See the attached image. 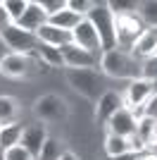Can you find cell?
<instances>
[{
    "mask_svg": "<svg viewBox=\"0 0 157 160\" xmlns=\"http://www.w3.org/2000/svg\"><path fill=\"white\" fill-rule=\"evenodd\" d=\"M100 72L110 79H124V81H133L143 77V60H138L133 53L126 50H105L100 55Z\"/></svg>",
    "mask_w": 157,
    "mask_h": 160,
    "instance_id": "cell-1",
    "label": "cell"
},
{
    "mask_svg": "<svg viewBox=\"0 0 157 160\" xmlns=\"http://www.w3.org/2000/svg\"><path fill=\"white\" fill-rule=\"evenodd\" d=\"M86 19L93 24V29L98 31L100 38V48L105 50H114L117 48V31H114V14H112L107 2H95L93 10L88 12Z\"/></svg>",
    "mask_w": 157,
    "mask_h": 160,
    "instance_id": "cell-2",
    "label": "cell"
},
{
    "mask_svg": "<svg viewBox=\"0 0 157 160\" xmlns=\"http://www.w3.org/2000/svg\"><path fill=\"white\" fill-rule=\"evenodd\" d=\"M38 67H45L38 60V55H24V53H7L0 58V74L7 79H24L38 72Z\"/></svg>",
    "mask_w": 157,
    "mask_h": 160,
    "instance_id": "cell-3",
    "label": "cell"
},
{
    "mask_svg": "<svg viewBox=\"0 0 157 160\" xmlns=\"http://www.w3.org/2000/svg\"><path fill=\"white\" fill-rule=\"evenodd\" d=\"M64 77L78 96L91 100L100 98V69H64Z\"/></svg>",
    "mask_w": 157,
    "mask_h": 160,
    "instance_id": "cell-4",
    "label": "cell"
},
{
    "mask_svg": "<svg viewBox=\"0 0 157 160\" xmlns=\"http://www.w3.org/2000/svg\"><path fill=\"white\" fill-rule=\"evenodd\" d=\"M114 31H117V48L131 53L140 33L145 31V24L138 14H126V17H114Z\"/></svg>",
    "mask_w": 157,
    "mask_h": 160,
    "instance_id": "cell-5",
    "label": "cell"
},
{
    "mask_svg": "<svg viewBox=\"0 0 157 160\" xmlns=\"http://www.w3.org/2000/svg\"><path fill=\"white\" fill-rule=\"evenodd\" d=\"M0 38H2V43L10 48V53L36 55V50H38V46H40L36 33L24 31V29H19L17 24H12L10 29H5V31L0 33Z\"/></svg>",
    "mask_w": 157,
    "mask_h": 160,
    "instance_id": "cell-6",
    "label": "cell"
},
{
    "mask_svg": "<svg viewBox=\"0 0 157 160\" xmlns=\"http://www.w3.org/2000/svg\"><path fill=\"white\" fill-rule=\"evenodd\" d=\"M33 115L43 122H59V120H67L69 108H67V103L59 96L45 93V96L33 100Z\"/></svg>",
    "mask_w": 157,
    "mask_h": 160,
    "instance_id": "cell-7",
    "label": "cell"
},
{
    "mask_svg": "<svg viewBox=\"0 0 157 160\" xmlns=\"http://www.w3.org/2000/svg\"><path fill=\"white\" fill-rule=\"evenodd\" d=\"M59 50H62V58H64V67L67 69H98L100 67L98 53L83 50V48L74 46V43L59 48Z\"/></svg>",
    "mask_w": 157,
    "mask_h": 160,
    "instance_id": "cell-8",
    "label": "cell"
},
{
    "mask_svg": "<svg viewBox=\"0 0 157 160\" xmlns=\"http://www.w3.org/2000/svg\"><path fill=\"white\" fill-rule=\"evenodd\" d=\"M150 96H152V81H148L145 77L133 79V81H129V86H126L124 105L136 112V110H140V108L150 100Z\"/></svg>",
    "mask_w": 157,
    "mask_h": 160,
    "instance_id": "cell-9",
    "label": "cell"
},
{
    "mask_svg": "<svg viewBox=\"0 0 157 160\" xmlns=\"http://www.w3.org/2000/svg\"><path fill=\"white\" fill-rule=\"evenodd\" d=\"M136 124H138V120H136V115H133V110H129V108L124 105L107 120V134L131 139V136L136 134Z\"/></svg>",
    "mask_w": 157,
    "mask_h": 160,
    "instance_id": "cell-10",
    "label": "cell"
},
{
    "mask_svg": "<svg viewBox=\"0 0 157 160\" xmlns=\"http://www.w3.org/2000/svg\"><path fill=\"white\" fill-rule=\"evenodd\" d=\"M72 43H74V46H78V48H83V50H91V53H102L98 31L93 29V24L88 19H83L72 31Z\"/></svg>",
    "mask_w": 157,
    "mask_h": 160,
    "instance_id": "cell-11",
    "label": "cell"
},
{
    "mask_svg": "<svg viewBox=\"0 0 157 160\" xmlns=\"http://www.w3.org/2000/svg\"><path fill=\"white\" fill-rule=\"evenodd\" d=\"M119 108H124V96L117 93V91H105V93H100V98L95 100V120L107 124V120L117 112Z\"/></svg>",
    "mask_w": 157,
    "mask_h": 160,
    "instance_id": "cell-12",
    "label": "cell"
},
{
    "mask_svg": "<svg viewBox=\"0 0 157 160\" xmlns=\"http://www.w3.org/2000/svg\"><path fill=\"white\" fill-rule=\"evenodd\" d=\"M43 24H48V14H45V10L40 7V2H36V0L26 2V10H24V14L19 17L17 27L24 29V31L36 33L40 27H43Z\"/></svg>",
    "mask_w": 157,
    "mask_h": 160,
    "instance_id": "cell-13",
    "label": "cell"
},
{
    "mask_svg": "<svg viewBox=\"0 0 157 160\" xmlns=\"http://www.w3.org/2000/svg\"><path fill=\"white\" fill-rule=\"evenodd\" d=\"M45 139H48L45 127H43V124H31V127H24L19 146L26 148L33 158H38V153H40V148H43V143H45Z\"/></svg>",
    "mask_w": 157,
    "mask_h": 160,
    "instance_id": "cell-14",
    "label": "cell"
},
{
    "mask_svg": "<svg viewBox=\"0 0 157 160\" xmlns=\"http://www.w3.org/2000/svg\"><path fill=\"white\" fill-rule=\"evenodd\" d=\"M36 36H38V43L57 48V50L72 43V31H62V29L52 27V24H43V27L36 31Z\"/></svg>",
    "mask_w": 157,
    "mask_h": 160,
    "instance_id": "cell-15",
    "label": "cell"
},
{
    "mask_svg": "<svg viewBox=\"0 0 157 160\" xmlns=\"http://www.w3.org/2000/svg\"><path fill=\"white\" fill-rule=\"evenodd\" d=\"M131 53L138 60H150L157 58V27H145V31L140 33V38L136 41V46Z\"/></svg>",
    "mask_w": 157,
    "mask_h": 160,
    "instance_id": "cell-16",
    "label": "cell"
},
{
    "mask_svg": "<svg viewBox=\"0 0 157 160\" xmlns=\"http://www.w3.org/2000/svg\"><path fill=\"white\" fill-rule=\"evenodd\" d=\"M133 139L140 141V146H143V148H155L157 146V120H150V117H138Z\"/></svg>",
    "mask_w": 157,
    "mask_h": 160,
    "instance_id": "cell-17",
    "label": "cell"
},
{
    "mask_svg": "<svg viewBox=\"0 0 157 160\" xmlns=\"http://www.w3.org/2000/svg\"><path fill=\"white\" fill-rule=\"evenodd\" d=\"M83 19H86V17H78V14L72 12L69 7H64V10H59L57 14L48 17V24H52V27L62 29V31H74V29H76Z\"/></svg>",
    "mask_w": 157,
    "mask_h": 160,
    "instance_id": "cell-18",
    "label": "cell"
},
{
    "mask_svg": "<svg viewBox=\"0 0 157 160\" xmlns=\"http://www.w3.org/2000/svg\"><path fill=\"white\" fill-rule=\"evenodd\" d=\"M21 132H24V127L17 124V122H12V124H2V127H0V151H10V148L19 146Z\"/></svg>",
    "mask_w": 157,
    "mask_h": 160,
    "instance_id": "cell-19",
    "label": "cell"
},
{
    "mask_svg": "<svg viewBox=\"0 0 157 160\" xmlns=\"http://www.w3.org/2000/svg\"><path fill=\"white\" fill-rule=\"evenodd\" d=\"M102 148H105V155H107V158H117V155H121V153L133 151V148H131V139L114 136V134H107V136H105Z\"/></svg>",
    "mask_w": 157,
    "mask_h": 160,
    "instance_id": "cell-20",
    "label": "cell"
},
{
    "mask_svg": "<svg viewBox=\"0 0 157 160\" xmlns=\"http://www.w3.org/2000/svg\"><path fill=\"white\" fill-rule=\"evenodd\" d=\"M36 55H38V60L43 62L45 67H59V69H67V67H64V58H62V50H57V48H50V46H43V43H40L38 50H36Z\"/></svg>",
    "mask_w": 157,
    "mask_h": 160,
    "instance_id": "cell-21",
    "label": "cell"
},
{
    "mask_svg": "<svg viewBox=\"0 0 157 160\" xmlns=\"http://www.w3.org/2000/svg\"><path fill=\"white\" fill-rule=\"evenodd\" d=\"M19 115V103L12 96H0V127L2 124H12Z\"/></svg>",
    "mask_w": 157,
    "mask_h": 160,
    "instance_id": "cell-22",
    "label": "cell"
},
{
    "mask_svg": "<svg viewBox=\"0 0 157 160\" xmlns=\"http://www.w3.org/2000/svg\"><path fill=\"white\" fill-rule=\"evenodd\" d=\"M138 17L143 24L148 27H157V0H145V2H138Z\"/></svg>",
    "mask_w": 157,
    "mask_h": 160,
    "instance_id": "cell-23",
    "label": "cell"
},
{
    "mask_svg": "<svg viewBox=\"0 0 157 160\" xmlns=\"http://www.w3.org/2000/svg\"><path fill=\"white\" fill-rule=\"evenodd\" d=\"M64 153L62 151V143H59L57 139H52V136H48L45 143H43V148H40V153L36 160H59V155Z\"/></svg>",
    "mask_w": 157,
    "mask_h": 160,
    "instance_id": "cell-24",
    "label": "cell"
},
{
    "mask_svg": "<svg viewBox=\"0 0 157 160\" xmlns=\"http://www.w3.org/2000/svg\"><path fill=\"white\" fill-rule=\"evenodd\" d=\"M107 5H110V10H112L114 17H126V14H136L138 12V2H133V0H112Z\"/></svg>",
    "mask_w": 157,
    "mask_h": 160,
    "instance_id": "cell-25",
    "label": "cell"
},
{
    "mask_svg": "<svg viewBox=\"0 0 157 160\" xmlns=\"http://www.w3.org/2000/svg\"><path fill=\"white\" fill-rule=\"evenodd\" d=\"M26 2H29V0H2V7L7 10V14L12 17V22H14V24H17V22H19V17L24 14Z\"/></svg>",
    "mask_w": 157,
    "mask_h": 160,
    "instance_id": "cell-26",
    "label": "cell"
},
{
    "mask_svg": "<svg viewBox=\"0 0 157 160\" xmlns=\"http://www.w3.org/2000/svg\"><path fill=\"white\" fill-rule=\"evenodd\" d=\"M93 0H67V7L72 10V12H76L78 17H88V12L93 10Z\"/></svg>",
    "mask_w": 157,
    "mask_h": 160,
    "instance_id": "cell-27",
    "label": "cell"
},
{
    "mask_svg": "<svg viewBox=\"0 0 157 160\" xmlns=\"http://www.w3.org/2000/svg\"><path fill=\"white\" fill-rule=\"evenodd\" d=\"M38 2H40V7L45 10L48 17L57 14L59 10H64V7H67V0H38Z\"/></svg>",
    "mask_w": 157,
    "mask_h": 160,
    "instance_id": "cell-28",
    "label": "cell"
},
{
    "mask_svg": "<svg viewBox=\"0 0 157 160\" xmlns=\"http://www.w3.org/2000/svg\"><path fill=\"white\" fill-rule=\"evenodd\" d=\"M5 153V160H36L26 148H21V146H14V148H10V151H2Z\"/></svg>",
    "mask_w": 157,
    "mask_h": 160,
    "instance_id": "cell-29",
    "label": "cell"
},
{
    "mask_svg": "<svg viewBox=\"0 0 157 160\" xmlns=\"http://www.w3.org/2000/svg\"><path fill=\"white\" fill-rule=\"evenodd\" d=\"M143 77L148 81H157V58L143 60Z\"/></svg>",
    "mask_w": 157,
    "mask_h": 160,
    "instance_id": "cell-30",
    "label": "cell"
},
{
    "mask_svg": "<svg viewBox=\"0 0 157 160\" xmlns=\"http://www.w3.org/2000/svg\"><path fill=\"white\" fill-rule=\"evenodd\" d=\"M12 24H14V22H12V17L7 14V10L2 7V2H0V33L5 31V29H10Z\"/></svg>",
    "mask_w": 157,
    "mask_h": 160,
    "instance_id": "cell-31",
    "label": "cell"
},
{
    "mask_svg": "<svg viewBox=\"0 0 157 160\" xmlns=\"http://www.w3.org/2000/svg\"><path fill=\"white\" fill-rule=\"evenodd\" d=\"M140 155H143V153L129 151V153H121V155H117V158H107V160H140Z\"/></svg>",
    "mask_w": 157,
    "mask_h": 160,
    "instance_id": "cell-32",
    "label": "cell"
},
{
    "mask_svg": "<svg viewBox=\"0 0 157 160\" xmlns=\"http://www.w3.org/2000/svg\"><path fill=\"white\" fill-rule=\"evenodd\" d=\"M59 160H78V155L72 153V151H64V153L59 155Z\"/></svg>",
    "mask_w": 157,
    "mask_h": 160,
    "instance_id": "cell-33",
    "label": "cell"
},
{
    "mask_svg": "<svg viewBox=\"0 0 157 160\" xmlns=\"http://www.w3.org/2000/svg\"><path fill=\"white\" fill-rule=\"evenodd\" d=\"M140 160H157V153H143Z\"/></svg>",
    "mask_w": 157,
    "mask_h": 160,
    "instance_id": "cell-34",
    "label": "cell"
},
{
    "mask_svg": "<svg viewBox=\"0 0 157 160\" xmlns=\"http://www.w3.org/2000/svg\"><path fill=\"white\" fill-rule=\"evenodd\" d=\"M152 93H157V81H152Z\"/></svg>",
    "mask_w": 157,
    "mask_h": 160,
    "instance_id": "cell-35",
    "label": "cell"
},
{
    "mask_svg": "<svg viewBox=\"0 0 157 160\" xmlns=\"http://www.w3.org/2000/svg\"><path fill=\"white\" fill-rule=\"evenodd\" d=\"M0 160H5V153H2V151H0Z\"/></svg>",
    "mask_w": 157,
    "mask_h": 160,
    "instance_id": "cell-36",
    "label": "cell"
}]
</instances>
